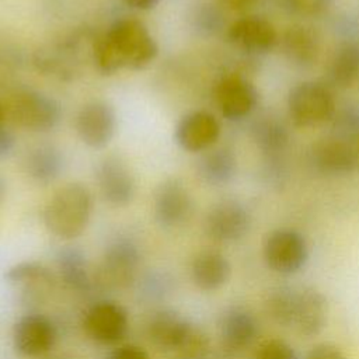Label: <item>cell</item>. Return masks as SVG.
<instances>
[{
	"instance_id": "cell-1",
	"label": "cell",
	"mask_w": 359,
	"mask_h": 359,
	"mask_svg": "<svg viewBox=\"0 0 359 359\" xmlns=\"http://www.w3.org/2000/svg\"><path fill=\"white\" fill-rule=\"evenodd\" d=\"M158 53V46L147 27L136 18H118L93 43V60L101 74L122 69L142 70Z\"/></svg>"
},
{
	"instance_id": "cell-2",
	"label": "cell",
	"mask_w": 359,
	"mask_h": 359,
	"mask_svg": "<svg viewBox=\"0 0 359 359\" xmlns=\"http://www.w3.org/2000/svg\"><path fill=\"white\" fill-rule=\"evenodd\" d=\"M147 337L154 346L175 352L181 359H206L210 353L206 332L174 310L151 314L147 321Z\"/></svg>"
},
{
	"instance_id": "cell-3",
	"label": "cell",
	"mask_w": 359,
	"mask_h": 359,
	"mask_svg": "<svg viewBox=\"0 0 359 359\" xmlns=\"http://www.w3.org/2000/svg\"><path fill=\"white\" fill-rule=\"evenodd\" d=\"M93 198L87 187L70 182L59 188L43 210V223L49 233L62 240L80 237L91 219Z\"/></svg>"
},
{
	"instance_id": "cell-4",
	"label": "cell",
	"mask_w": 359,
	"mask_h": 359,
	"mask_svg": "<svg viewBox=\"0 0 359 359\" xmlns=\"http://www.w3.org/2000/svg\"><path fill=\"white\" fill-rule=\"evenodd\" d=\"M140 264L137 244L128 237H116L104 250L101 261L93 272L94 287L101 290H123L136 279Z\"/></svg>"
},
{
	"instance_id": "cell-5",
	"label": "cell",
	"mask_w": 359,
	"mask_h": 359,
	"mask_svg": "<svg viewBox=\"0 0 359 359\" xmlns=\"http://www.w3.org/2000/svg\"><path fill=\"white\" fill-rule=\"evenodd\" d=\"M337 111L332 88L320 81H302L287 95V114L293 125L311 128L330 122Z\"/></svg>"
},
{
	"instance_id": "cell-6",
	"label": "cell",
	"mask_w": 359,
	"mask_h": 359,
	"mask_svg": "<svg viewBox=\"0 0 359 359\" xmlns=\"http://www.w3.org/2000/svg\"><path fill=\"white\" fill-rule=\"evenodd\" d=\"M309 254L306 237L289 227L269 231L262 243V257L266 266L280 275H293L303 269Z\"/></svg>"
},
{
	"instance_id": "cell-7",
	"label": "cell",
	"mask_w": 359,
	"mask_h": 359,
	"mask_svg": "<svg viewBox=\"0 0 359 359\" xmlns=\"http://www.w3.org/2000/svg\"><path fill=\"white\" fill-rule=\"evenodd\" d=\"M307 164L321 177H345L359 165V156L353 143L330 136L313 143L307 151Z\"/></svg>"
},
{
	"instance_id": "cell-8",
	"label": "cell",
	"mask_w": 359,
	"mask_h": 359,
	"mask_svg": "<svg viewBox=\"0 0 359 359\" xmlns=\"http://www.w3.org/2000/svg\"><path fill=\"white\" fill-rule=\"evenodd\" d=\"M10 114L15 123L32 132H49L60 121L59 104L35 90L18 91L11 98Z\"/></svg>"
},
{
	"instance_id": "cell-9",
	"label": "cell",
	"mask_w": 359,
	"mask_h": 359,
	"mask_svg": "<svg viewBox=\"0 0 359 359\" xmlns=\"http://www.w3.org/2000/svg\"><path fill=\"white\" fill-rule=\"evenodd\" d=\"M4 279L18 293V300L27 306L45 303L56 286L53 272L38 261H21L11 265Z\"/></svg>"
},
{
	"instance_id": "cell-10",
	"label": "cell",
	"mask_w": 359,
	"mask_h": 359,
	"mask_svg": "<svg viewBox=\"0 0 359 359\" xmlns=\"http://www.w3.org/2000/svg\"><path fill=\"white\" fill-rule=\"evenodd\" d=\"M83 328L94 342L101 345H116L128 332V313L114 300H98L86 310Z\"/></svg>"
},
{
	"instance_id": "cell-11",
	"label": "cell",
	"mask_w": 359,
	"mask_h": 359,
	"mask_svg": "<svg viewBox=\"0 0 359 359\" xmlns=\"http://www.w3.org/2000/svg\"><path fill=\"white\" fill-rule=\"evenodd\" d=\"M251 227V215L237 199L216 202L206 213L203 230L217 243H236L247 236Z\"/></svg>"
},
{
	"instance_id": "cell-12",
	"label": "cell",
	"mask_w": 359,
	"mask_h": 359,
	"mask_svg": "<svg viewBox=\"0 0 359 359\" xmlns=\"http://www.w3.org/2000/svg\"><path fill=\"white\" fill-rule=\"evenodd\" d=\"M215 102L229 121H240L252 114L258 104L255 86L241 73H227L215 84Z\"/></svg>"
},
{
	"instance_id": "cell-13",
	"label": "cell",
	"mask_w": 359,
	"mask_h": 359,
	"mask_svg": "<svg viewBox=\"0 0 359 359\" xmlns=\"http://www.w3.org/2000/svg\"><path fill=\"white\" fill-rule=\"evenodd\" d=\"M56 341V325L49 317L39 313H28L20 317L13 327L14 349L27 358L49 355Z\"/></svg>"
},
{
	"instance_id": "cell-14",
	"label": "cell",
	"mask_w": 359,
	"mask_h": 359,
	"mask_svg": "<svg viewBox=\"0 0 359 359\" xmlns=\"http://www.w3.org/2000/svg\"><path fill=\"white\" fill-rule=\"evenodd\" d=\"M229 42L248 57H257L271 52L278 43L275 27L259 15L237 18L227 29Z\"/></svg>"
},
{
	"instance_id": "cell-15",
	"label": "cell",
	"mask_w": 359,
	"mask_h": 359,
	"mask_svg": "<svg viewBox=\"0 0 359 359\" xmlns=\"http://www.w3.org/2000/svg\"><path fill=\"white\" fill-rule=\"evenodd\" d=\"M194 202L187 187L177 178L163 181L153 196L156 222L164 229H175L187 223L192 215Z\"/></svg>"
},
{
	"instance_id": "cell-16",
	"label": "cell",
	"mask_w": 359,
	"mask_h": 359,
	"mask_svg": "<svg viewBox=\"0 0 359 359\" xmlns=\"http://www.w3.org/2000/svg\"><path fill=\"white\" fill-rule=\"evenodd\" d=\"M116 118L114 108L104 101H91L81 107L76 119L77 135L93 149L105 147L114 137Z\"/></svg>"
},
{
	"instance_id": "cell-17",
	"label": "cell",
	"mask_w": 359,
	"mask_h": 359,
	"mask_svg": "<svg viewBox=\"0 0 359 359\" xmlns=\"http://www.w3.org/2000/svg\"><path fill=\"white\" fill-rule=\"evenodd\" d=\"M220 136L217 118L208 111H192L184 115L175 126L174 139L187 151L209 150Z\"/></svg>"
},
{
	"instance_id": "cell-18",
	"label": "cell",
	"mask_w": 359,
	"mask_h": 359,
	"mask_svg": "<svg viewBox=\"0 0 359 359\" xmlns=\"http://www.w3.org/2000/svg\"><path fill=\"white\" fill-rule=\"evenodd\" d=\"M100 192L109 205L126 206L135 196V180L128 165L116 156L102 158L95 170Z\"/></svg>"
},
{
	"instance_id": "cell-19",
	"label": "cell",
	"mask_w": 359,
	"mask_h": 359,
	"mask_svg": "<svg viewBox=\"0 0 359 359\" xmlns=\"http://www.w3.org/2000/svg\"><path fill=\"white\" fill-rule=\"evenodd\" d=\"M219 334L226 353H236L248 348L258 335V321L244 307H229L220 317Z\"/></svg>"
},
{
	"instance_id": "cell-20",
	"label": "cell",
	"mask_w": 359,
	"mask_h": 359,
	"mask_svg": "<svg viewBox=\"0 0 359 359\" xmlns=\"http://www.w3.org/2000/svg\"><path fill=\"white\" fill-rule=\"evenodd\" d=\"M328 300L325 294L313 287L303 286L297 292V309L294 328L303 337H316L327 327Z\"/></svg>"
},
{
	"instance_id": "cell-21",
	"label": "cell",
	"mask_w": 359,
	"mask_h": 359,
	"mask_svg": "<svg viewBox=\"0 0 359 359\" xmlns=\"http://www.w3.org/2000/svg\"><path fill=\"white\" fill-rule=\"evenodd\" d=\"M280 48L287 62L296 67L307 69L318 59L320 38L311 27L293 24L282 32Z\"/></svg>"
},
{
	"instance_id": "cell-22",
	"label": "cell",
	"mask_w": 359,
	"mask_h": 359,
	"mask_svg": "<svg viewBox=\"0 0 359 359\" xmlns=\"http://www.w3.org/2000/svg\"><path fill=\"white\" fill-rule=\"evenodd\" d=\"M231 276V264L216 250L199 251L191 262V278L196 287L213 292L223 287Z\"/></svg>"
},
{
	"instance_id": "cell-23",
	"label": "cell",
	"mask_w": 359,
	"mask_h": 359,
	"mask_svg": "<svg viewBox=\"0 0 359 359\" xmlns=\"http://www.w3.org/2000/svg\"><path fill=\"white\" fill-rule=\"evenodd\" d=\"M57 273L63 285L77 293H88L94 289L93 272L84 252L77 247H63L56 255Z\"/></svg>"
},
{
	"instance_id": "cell-24",
	"label": "cell",
	"mask_w": 359,
	"mask_h": 359,
	"mask_svg": "<svg viewBox=\"0 0 359 359\" xmlns=\"http://www.w3.org/2000/svg\"><path fill=\"white\" fill-rule=\"evenodd\" d=\"M359 77V42L348 41L339 45L327 67V83L331 88H348Z\"/></svg>"
},
{
	"instance_id": "cell-25",
	"label": "cell",
	"mask_w": 359,
	"mask_h": 359,
	"mask_svg": "<svg viewBox=\"0 0 359 359\" xmlns=\"http://www.w3.org/2000/svg\"><path fill=\"white\" fill-rule=\"evenodd\" d=\"M251 136L265 158L282 157L289 144V132L286 126L275 116L264 115L254 121Z\"/></svg>"
},
{
	"instance_id": "cell-26",
	"label": "cell",
	"mask_w": 359,
	"mask_h": 359,
	"mask_svg": "<svg viewBox=\"0 0 359 359\" xmlns=\"http://www.w3.org/2000/svg\"><path fill=\"white\" fill-rule=\"evenodd\" d=\"M198 175L205 184L220 187L233 180L237 171V158L233 150L217 147L208 150L198 161Z\"/></svg>"
},
{
	"instance_id": "cell-27",
	"label": "cell",
	"mask_w": 359,
	"mask_h": 359,
	"mask_svg": "<svg viewBox=\"0 0 359 359\" xmlns=\"http://www.w3.org/2000/svg\"><path fill=\"white\" fill-rule=\"evenodd\" d=\"M63 164L60 150L50 144H41L31 149L24 160L27 174L39 184L55 181L60 175Z\"/></svg>"
},
{
	"instance_id": "cell-28",
	"label": "cell",
	"mask_w": 359,
	"mask_h": 359,
	"mask_svg": "<svg viewBox=\"0 0 359 359\" xmlns=\"http://www.w3.org/2000/svg\"><path fill=\"white\" fill-rule=\"evenodd\" d=\"M299 289L292 286H278L268 292L265 297V311L273 323L282 327H293L297 309Z\"/></svg>"
},
{
	"instance_id": "cell-29",
	"label": "cell",
	"mask_w": 359,
	"mask_h": 359,
	"mask_svg": "<svg viewBox=\"0 0 359 359\" xmlns=\"http://www.w3.org/2000/svg\"><path fill=\"white\" fill-rule=\"evenodd\" d=\"M332 135L335 137L348 140L355 144L359 137V109L355 107H345L337 109L332 119Z\"/></svg>"
},
{
	"instance_id": "cell-30",
	"label": "cell",
	"mask_w": 359,
	"mask_h": 359,
	"mask_svg": "<svg viewBox=\"0 0 359 359\" xmlns=\"http://www.w3.org/2000/svg\"><path fill=\"white\" fill-rule=\"evenodd\" d=\"M195 29L203 35H215L224 25L223 11L215 4H202L192 15Z\"/></svg>"
},
{
	"instance_id": "cell-31",
	"label": "cell",
	"mask_w": 359,
	"mask_h": 359,
	"mask_svg": "<svg viewBox=\"0 0 359 359\" xmlns=\"http://www.w3.org/2000/svg\"><path fill=\"white\" fill-rule=\"evenodd\" d=\"M254 359H299V356L285 339L268 338L259 342Z\"/></svg>"
},
{
	"instance_id": "cell-32",
	"label": "cell",
	"mask_w": 359,
	"mask_h": 359,
	"mask_svg": "<svg viewBox=\"0 0 359 359\" xmlns=\"http://www.w3.org/2000/svg\"><path fill=\"white\" fill-rule=\"evenodd\" d=\"M276 3L290 15L317 17L328 8L331 0H276Z\"/></svg>"
},
{
	"instance_id": "cell-33",
	"label": "cell",
	"mask_w": 359,
	"mask_h": 359,
	"mask_svg": "<svg viewBox=\"0 0 359 359\" xmlns=\"http://www.w3.org/2000/svg\"><path fill=\"white\" fill-rule=\"evenodd\" d=\"M304 359H348V356L335 344L321 342L314 345L306 353Z\"/></svg>"
},
{
	"instance_id": "cell-34",
	"label": "cell",
	"mask_w": 359,
	"mask_h": 359,
	"mask_svg": "<svg viewBox=\"0 0 359 359\" xmlns=\"http://www.w3.org/2000/svg\"><path fill=\"white\" fill-rule=\"evenodd\" d=\"M108 359H150L149 353L139 345L125 344L116 346L108 356Z\"/></svg>"
},
{
	"instance_id": "cell-35",
	"label": "cell",
	"mask_w": 359,
	"mask_h": 359,
	"mask_svg": "<svg viewBox=\"0 0 359 359\" xmlns=\"http://www.w3.org/2000/svg\"><path fill=\"white\" fill-rule=\"evenodd\" d=\"M15 146L14 135L0 125V157L8 156Z\"/></svg>"
},
{
	"instance_id": "cell-36",
	"label": "cell",
	"mask_w": 359,
	"mask_h": 359,
	"mask_svg": "<svg viewBox=\"0 0 359 359\" xmlns=\"http://www.w3.org/2000/svg\"><path fill=\"white\" fill-rule=\"evenodd\" d=\"M123 3L135 10H140V11H147L154 8L160 0H123Z\"/></svg>"
},
{
	"instance_id": "cell-37",
	"label": "cell",
	"mask_w": 359,
	"mask_h": 359,
	"mask_svg": "<svg viewBox=\"0 0 359 359\" xmlns=\"http://www.w3.org/2000/svg\"><path fill=\"white\" fill-rule=\"evenodd\" d=\"M258 0H220V3L226 7H229L230 10H236V11H243L247 10L250 7H252Z\"/></svg>"
},
{
	"instance_id": "cell-38",
	"label": "cell",
	"mask_w": 359,
	"mask_h": 359,
	"mask_svg": "<svg viewBox=\"0 0 359 359\" xmlns=\"http://www.w3.org/2000/svg\"><path fill=\"white\" fill-rule=\"evenodd\" d=\"M39 359H76V358L72 356V355H65L63 353V355H45Z\"/></svg>"
},
{
	"instance_id": "cell-39",
	"label": "cell",
	"mask_w": 359,
	"mask_h": 359,
	"mask_svg": "<svg viewBox=\"0 0 359 359\" xmlns=\"http://www.w3.org/2000/svg\"><path fill=\"white\" fill-rule=\"evenodd\" d=\"M3 194H4V185H3V181L0 180V201L3 198Z\"/></svg>"
},
{
	"instance_id": "cell-40",
	"label": "cell",
	"mask_w": 359,
	"mask_h": 359,
	"mask_svg": "<svg viewBox=\"0 0 359 359\" xmlns=\"http://www.w3.org/2000/svg\"><path fill=\"white\" fill-rule=\"evenodd\" d=\"M355 147H356V151H358V156H359V137L355 142Z\"/></svg>"
},
{
	"instance_id": "cell-41",
	"label": "cell",
	"mask_w": 359,
	"mask_h": 359,
	"mask_svg": "<svg viewBox=\"0 0 359 359\" xmlns=\"http://www.w3.org/2000/svg\"><path fill=\"white\" fill-rule=\"evenodd\" d=\"M1 118H3V109H1V107H0V122H1Z\"/></svg>"
}]
</instances>
